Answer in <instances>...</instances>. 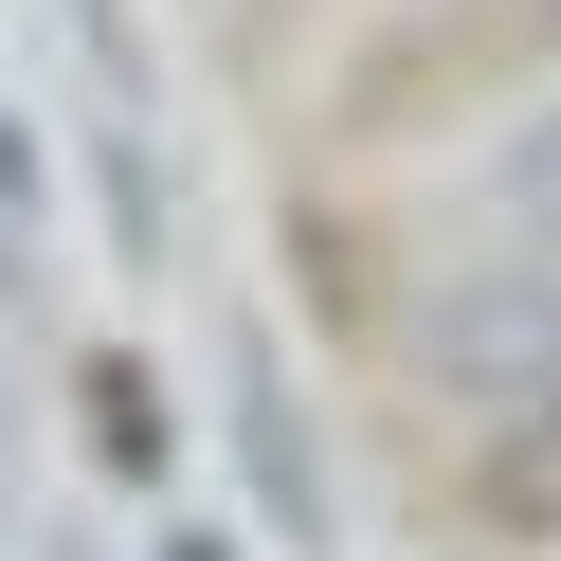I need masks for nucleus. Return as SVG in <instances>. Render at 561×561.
<instances>
[{"instance_id": "obj_1", "label": "nucleus", "mask_w": 561, "mask_h": 561, "mask_svg": "<svg viewBox=\"0 0 561 561\" xmlns=\"http://www.w3.org/2000/svg\"><path fill=\"white\" fill-rule=\"evenodd\" d=\"M416 380H435L453 416H525L561 399V254H453L435 290H416Z\"/></svg>"}, {"instance_id": "obj_3", "label": "nucleus", "mask_w": 561, "mask_h": 561, "mask_svg": "<svg viewBox=\"0 0 561 561\" xmlns=\"http://www.w3.org/2000/svg\"><path fill=\"white\" fill-rule=\"evenodd\" d=\"M236 399H254V489H272V525L327 543V489H308V453H290V399H272V380H236Z\"/></svg>"}, {"instance_id": "obj_4", "label": "nucleus", "mask_w": 561, "mask_h": 561, "mask_svg": "<svg viewBox=\"0 0 561 561\" xmlns=\"http://www.w3.org/2000/svg\"><path fill=\"white\" fill-rule=\"evenodd\" d=\"M163 561H236V543H218V525H182V543H163Z\"/></svg>"}, {"instance_id": "obj_5", "label": "nucleus", "mask_w": 561, "mask_h": 561, "mask_svg": "<svg viewBox=\"0 0 561 561\" xmlns=\"http://www.w3.org/2000/svg\"><path fill=\"white\" fill-rule=\"evenodd\" d=\"M543 19H561V0H543Z\"/></svg>"}, {"instance_id": "obj_2", "label": "nucleus", "mask_w": 561, "mask_h": 561, "mask_svg": "<svg viewBox=\"0 0 561 561\" xmlns=\"http://www.w3.org/2000/svg\"><path fill=\"white\" fill-rule=\"evenodd\" d=\"M471 218L507 236V254H561V91H543V110H507V127L471 146Z\"/></svg>"}]
</instances>
